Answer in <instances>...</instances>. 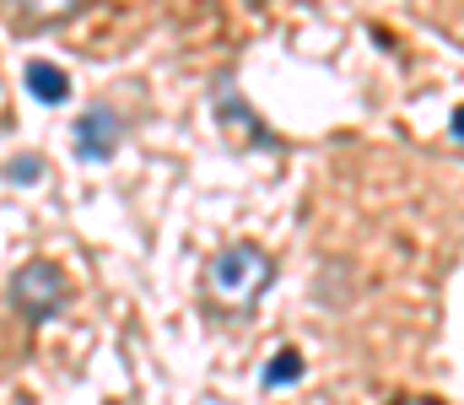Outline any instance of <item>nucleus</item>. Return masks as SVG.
<instances>
[{
  "label": "nucleus",
  "mask_w": 464,
  "mask_h": 405,
  "mask_svg": "<svg viewBox=\"0 0 464 405\" xmlns=\"http://www.w3.org/2000/svg\"><path fill=\"white\" fill-rule=\"evenodd\" d=\"M270 281H276V260L259 244H227L211 260V292L222 303H232V308H254Z\"/></svg>",
  "instance_id": "1"
},
{
  "label": "nucleus",
  "mask_w": 464,
  "mask_h": 405,
  "mask_svg": "<svg viewBox=\"0 0 464 405\" xmlns=\"http://www.w3.org/2000/svg\"><path fill=\"white\" fill-rule=\"evenodd\" d=\"M11 297H16V308L27 319H49L65 303V275H60V265H49V260H27V265L11 275Z\"/></svg>",
  "instance_id": "2"
},
{
  "label": "nucleus",
  "mask_w": 464,
  "mask_h": 405,
  "mask_svg": "<svg viewBox=\"0 0 464 405\" xmlns=\"http://www.w3.org/2000/svg\"><path fill=\"white\" fill-rule=\"evenodd\" d=\"M119 130H124V125H119L114 109H109V103H92V109L76 120V130H71L76 135V157H82V162H109L114 146H119Z\"/></svg>",
  "instance_id": "3"
},
{
  "label": "nucleus",
  "mask_w": 464,
  "mask_h": 405,
  "mask_svg": "<svg viewBox=\"0 0 464 405\" xmlns=\"http://www.w3.org/2000/svg\"><path fill=\"white\" fill-rule=\"evenodd\" d=\"M27 92L38 98V103H65L71 98V76L60 71V65H49V60H27Z\"/></svg>",
  "instance_id": "4"
},
{
  "label": "nucleus",
  "mask_w": 464,
  "mask_h": 405,
  "mask_svg": "<svg viewBox=\"0 0 464 405\" xmlns=\"http://www.w3.org/2000/svg\"><path fill=\"white\" fill-rule=\"evenodd\" d=\"M217 114H222V125H237V130H243V140L265 146V130H259V120L243 109V98H237L232 87H222V98H217Z\"/></svg>",
  "instance_id": "5"
},
{
  "label": "nucleus",
  "mask_w": 464,
  "mask_h": 405,
  "mask_svg": "<svg viewBox=\"0 0 464 405\" xmlns=\"http://www.w3.org/2000/svg\"><path fill=\"white\" fill-rule=\"evenodd\" d=\"M297 379H303V352H297V346H281V352L265 362V373H259L265 390H281V384H297Z\"/></svg>",
  "instance_id": "6"
},
{
  "label": "nucleus",
  "mask_w": 464,
  "mask_h": 405,
  "mask_svg": "<svg viewBox=\"0 0 464 405\" xmlns=\"http://www.w3.org/2000/svg\"><path fill=\"white\" fill-rule=\"evenodd\" d=\"M5 173H11L16 184H38V178H44V157H38V151H22V157L5 162Z\"/></svg>",
  "instance_id": "7"
},
{
  "label": "nucleus",
  "mask_w": 464,
  "mask_h": 405,
  "mask_svg": "<svg viewBox=\"0 0 464 405\" xmlns=\"http://www.w3.org/2000/svg\"><path fill=\"white\" fill-rule=\"evenodd\" d=\"M416 405H438V400H416Z\"/></svg>",
  "instance_id": "8"
}]
</instances>
